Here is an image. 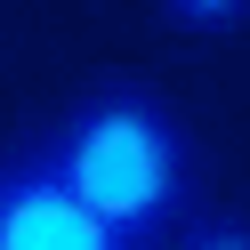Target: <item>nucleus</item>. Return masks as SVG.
<instances>
[{
  "mask_svg": "<svg viewBox=\"0 0 250 250\" xmlns=\"http://www.w3.org/2000/svg\"><path fill=\"white\" fill-rule=\"evenodd\" d=\"M41 162H49L57 186H65L105 234H121L129 250L178 234L186 194H194V153H186L178 113H169L153 89H137V81L89 89V97L49 129Z\"/></svg>",
  "mask_w": 250,
  "mask_h": 250,
  "instance_id": "f257e3e1",
  "label": "nucleus"
},
{
  "mask_svg": "<svg viewBox=\"0 0 250 250\" xmlns=\"http://www.w3.org/2000/svg\"><path fill=\"white\" fill-rule=\"evenodd\" d=\"M0 250H129V242L105 234L33 146V153L0 162Z\"/></svg>",
  "mask_w": 250,
  "mask_h": 250,
  "instance_id": "f03ea898",
  "label": "nucleus"
},
{
  "mask_svg": "<svg viewBox=\"0 0 250 250\" xmlns=\"http://www.w3.org/2000/svg\"><path fill=\"white\" fill-rule=\"evenodd\" d=\"M169 250H250V218H202V226H178Z\"/></svg>",
  "mask_w": 250,
  "mask_h": 250,
  "instance_id": "7ed1b4c3",
  "label": "nucleus"
},
{
  "mask_svg": "<svg viewBox=\"0 0 250 250\" xmlns=\"http://www.w3.org/2000/svg\"><path fill=\"white\" fill-rule=\"evenodd\" d=\"M162 8L186 24V33H226V24L250 17V0H162Z\"/></svg>",
  "mask_w": 250,
  "mask_h": 250,
  "instance_id": "20e7f679",
  "label": "nucleus"
}]
</instances>
